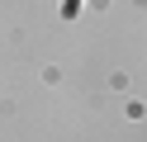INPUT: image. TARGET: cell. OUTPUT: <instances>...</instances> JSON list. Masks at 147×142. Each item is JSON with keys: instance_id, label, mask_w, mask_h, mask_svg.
I'll use <instances>...</instances> for the list:
<instances>
[]
</instances>
